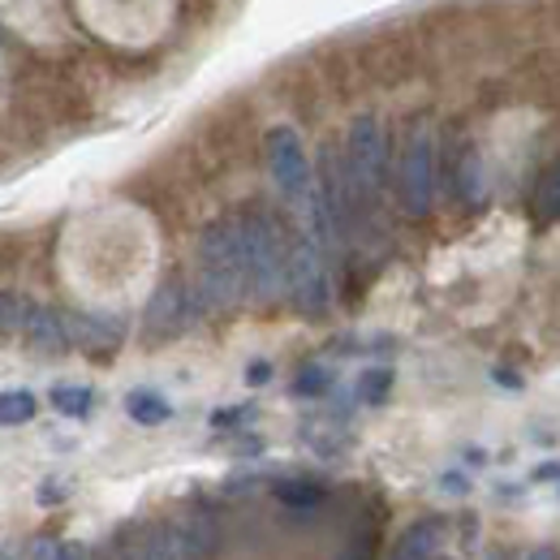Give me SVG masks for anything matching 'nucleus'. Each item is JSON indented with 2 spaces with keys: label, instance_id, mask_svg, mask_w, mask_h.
Listing matches in <instances>:
<instances>
[{
  "label": "nucleus",
  "instance_id": "obj_28",
  "mask_svg": "<svg viewBox=\"0 0 560 560\" xmlns=\"http://www.w3.org/2000/svg\"><path fill=\"white\" fill-rule=\"evenodd\" d=\"M488 560H509V557H504V552H500V548H495V552H488Z\"/></svg>",
  "mask_w": 560,
  "mask_h": 560
},
{
  "label": "nucleus",
  "instance_id": "obj_10",
  "mask_svg": "<svg viewBox=\"0 0 560 560\" xmlns=\"http://www.w3.org/2000/svg\"><path fill=\"white\" fill-rule=\"evenodd\" d=\"M440 535H444L440 517H419V522H410L401 530V539H397V548H393L388 560H431L435 548H440Z\"/></svg>",
  "mask_w": 560,
  "mask_h": 560
},
{
  "label": "nucleus",
  "instance_id": "obj_26",
  "mask_svg": "<svg viewBox=\"0 0 560 560\" xmlns=\"http://www.w3.org/2000/svg\"><path fill=\"white\" fill-rule=\"evenodd\" d=\"M522 560H557V548H552V544H544V548H530V552H526Z\"/></svg>",
  "mask_w": 560,
  "mask_h": 560
},
{
  "label": "nucleus",
  "instance_id": "obj_18",
  "mask_svg": "<svg viewBox=\"0 0 560 560\" xmlns=\"http://www.w3.org/2000/svg\"><path fill=\"white\" fill-rule=\"evenodd\" d=\"M560 208V173L557 168H544L539 186H535V220L539 224H552Z\"/></svg>",
  "mask_w": 560,
  "mask_h": 560
},
{
  "label": "nucleus",
  "instance_id": "obj_11",
  "mask_svg": "<svg viewBox=\"0 0 560 560\" xmlns=\"http://www.w3.org/2000/svg\"><path fill=\"white\" fill-rule=\"evenodd\" d=\"M139 560H195V552H190V544L182 539L177 522H164V526H151V530H147V539H142V548H139Z\"/></svg>",
  "mask_w": 560,
  "mask_h": 560
},
{
  "label": "nucleus",
  "instance_id": "obj_14",
  "mask_svg": "<svg viewBox=\"0 0 560 560\" xmlns=\"http://www.w3.org/2000/svg\"><path fill=\"white\" fill-rule=\"evenodd\" d=\"M52 410L66 415V419H91L95 393L91 388H78V384H61V388H52Z\"/></svg>",
  "mask_w": 560,
  "mask_h": 560
},
{
  "label": "nucleus",
  "instance_id": "obj_19",
  "mask_svg": "<svg viewBox=\"0 0 560 560\" xmlns=\"http://www.w3.org/2000/svg\"><path fill=\"white\" fill-rule=\"evenodd\" d=\"M332 384H337V375H332L328 366L311 362V366L298 371V380H293V397H324V393H332Z\"/></svg>",
  "mask_w": 560,
  "mask_h": 560
},
{
  "label": "nucleus",
  "instance_id": "obj_3",
  "mask_svg": "<svg viewBox=\"0 0 560 560\" xmlns=\"http://www.w3.org/2000/svg\"><path fill=\"white\" fill-rule=\"evenodd\" d=\"M341 168H346V182H350V199H366V203L380 199L384 177H388V142H384L380 117L362 113L350 121Z\"/></svg>",
  "mask_w": 560,
  "mask_h": 560
},
{
  "label": "nucleus",
  "instance_id": "obj_30",
  "mask_svg": "<svg viewBox=\"0 0 560 560\" xmlns=\"http://www.w3.org/2000/svg\"><path fill=\"white\" fill-rule=\"evenodd\" d=\"M431 560H448V557H440V552H435V557H431Z\"/></svg>",
  "mask_w": 560,
  "mask_h": 560
},
{
  "label": "nucleus",
  "instance_id": "obj_5",
  "mask_svg": "<svg viewBox=\"0 0 560 560\" xmlns=\"http://www.w3.org/2000/svg\"><path fill=\"white\" fill-rule=\"evenodd\" d=\"M284 293L293 298V306L302 315H324L332 302V277H328V255L315 237L298 233V242L289 246L284 259Z\"/></svg>",
  "mask_w": 560,
  "mask_h": 560
},
{
  "label": "nucleus",
  "instance_id": "obj_27",
  "mask_svg": "<svg viewBox=\"0 0 560 560\" xmlns=\"http://www.w3.org/2000/svg\"><path fill=\"white\" fill-rule=\"evenodd\" d=\"M539 483H557V462H544V470H535Z\"/></svg>",
  "mask_w": 560,
  "mask_h": 560
},
{
  "label": "nucleus",
  "instance_id": "obj_21",
  "mask_svg": "<svg viewBox=\"0 0 560 560\" xmlns=\"http://www.w3.org/2000/svg\"><path fill=\"white\" fill-rule=\"evenodd\" d=\"M462 199L483 203V164H479L475 151H466V160H462Z\"/></svg>",
  "mask_w": 560,
  "mask_h": 560
},
{
  "label": "nucleus",
  "instance_id": "obj_20",
  "mask_svg": "<svg viewBox=\"0 0 560 560\" xmlns=\"http://www.w3.org/2000/svg\"><path fill=\"white\" fill-rule=\"evenodd\" d=\"M388 388H393V371H388V366H371V371H362V380H358V397H362L366 406H380V401L388 397Z\"/></svg>",
  "mask_w": 560,
  "mask_h": 560
},
{
  "label": "nucleus",
  "instance_id": "obj_6",
  "mask_svg": "<svg viewBox=\"0 0 560 560\" xmlns=\"http://www.w3.org/2000/svg\"><path fill=\"white\" fill-rule=\"evenodd\" d=\"M264 151H268V168L277 177L280 195L298 208L311 195V155L302 147V135L293 126H272L264 135Z\"/></svg>",
  "mask_w": 560,
  "mask_h": 560
},
{
  "label": "nucleus",
  "instance_id": "obj_8",
  "mask_svg": "<svg viewBox=\"0 0 560 560\" xmlns=\"http://www.w3.org/2000/svg\"><path fill=\"white\" fill-rule=\"evenodd\" d=\"M22 337L26 346L44 358H66L70 353V332H66V319L52 311V306H31L26 311V324H22Z\"/></svg>",
  "mask_w": 560,
  "mask_h": 560
},
{
  "label": "nucleus",
  "instance_id": "obj_13",
  "mask_svg": "<svg viewBox=\"0 0 560 560\" xmlns=\"http://www.w3.org/2000/svg\"><path fill=\"white\" fill-rule=\"evenodd\" d=\"M284 509H298V513H311V509H319L324 504V488L319 483H306V479H280L277 488H272Z\"/></svg>",
  "mask_w": 560,
  "mask_h": 560
},
{
  "label": "nucleus",
  "instance_id": "obj_24",
  "mask_svg": "<svg viewBox=\"0 0 560 560\" xmlns=\"http://www.w3.org/2000/svg\"><path fill=\"white\" fill-rule=\"evenodd\" d=\"M250 419V406H237V410H215L211 415V427L220 431V427H237V422H246Z\"/></svg>",
  "mask_w": 560,
  "mask_h": 560
},
{
  "label": "nucleus",
  "instance_id": "obj_17",
  "mask_svg": "<svg viewBox=\"0 0 560 560\" xmlns=\"http://www.w3.org/2000/svg\"><path fill=\"white\" fill-rule=\"evenodd\" d=\"M35 410H39L35 393H26V388L0 393V427H22V422L35 419Z\"/></svg>",
  "mask_w": 560,
  "mask_h": 560
},
{
  "label": "nucleus",
  "instance_id": "obj_29",
  "mask_svg": "<svg viewBox=\"0 0 560 560\" xmlns=\"http://www.w3.org/2000/svg\"><path fill=\"white\" fill-rule=\"evenodd\" d=\"M0 560H18V557H13V552H0Z\"/></svg>",
  "mask_w": 560,
  "mask_h": 560
},
{
  "label": "nucleus",
  "instance_id": "obj_16",
  "mask_svg": "<svg viewBox=\"0 0 560 560\" xmlns=\"http://www.w3.org/2000/svg\"><path fill=\"white\" fill-rule=\"evenodd\" d=\"M31 560H104L95 548H82V544H61L57 535H39L31 544Z\"/></svg>",
  "mask_w": 560,
  "mask_h": 560
},
{
  "label": "nucleus",
  "instance_id": "obj_1",
  "mask_svg": "<svg viewBox=\"0 0 560 560\" xmlns=\"http://www.w3.org/2000/svg\"><path fill=\"white\" fill-rule=\"evenodd\" d=\"M199 298L211 311H233L246 298V242L237 215L211 220L199 237Z\"/></svg>",
  "mask_w": 560,
  "mask_h": 560
},
{
  "label": "nucleus",
  "instance_id": "obj_23",
  "mask_svg": "<svg viewBox=\"0 0 560 560\" xmlns=\"http://www.w3.org/2000/svg\"><path fill=\"white\" fill-rule=\"evenodd\" d=\"M66 495H70V488H66V483H57V479H48V483H44V488L35 491V500H39V504H44V509H48V504H61V500H66Z\"/></svg>",
  "mask_w": 560,
  "mask_h": 560
},
{
  "label": "nucleus",
  "instance_id": "obj_22",
  "mask_svg": "<svg viewBox=\"0 0 560 560\" xmlns=\"http://www.w3.org/2000/svg\"><path fill=\"white\" fill-rule=\"evenodd\" d=\"M337 560H375V535H371V526H358L350 539H346V548H341Z\"/></svg>",
  "mask_w": 560,
  "mask_h": 560
},
{
  "label": "nucleus",
  "instance_id": "obj_9",
  "mask_svg": "<svg viewBox=\"0 0 560 560\" xmlns=\"http://www.w3.org/2000/svg\"><path fill=\"white\" fill-rule=\"evenodd\" d=\"M66 332H70V346L78 341L86 353H113L126 337L121 319H113V315H70Z\"/></svg>",
  "mask_w": 560,
  "mask_h": 560
},
{
  "label": "nucleus",
  "instance_id": "obj_7",
  "mask_svg": "<svg viewBox=\"0 0 560 560\" xmlns=\"http://www.w3.org/2000/svg\"><path fill=\"white\" fill-rule=\"evenodd\" d=\"M190 315H195V306H190L186 284H182V277H168L151 293L147 315H142V337H147V346H164V341L182 337V332L190 328Z\"/></svg>",
  "mask_w": 560,
  "mask_h": 560
},
{
  "label": "nucleus",
  "instance_id": "obj_15",
  "mask_svg": "<svg viewBox=\"0 0 560 560\" xmlns=\"http://www.w3.org/2000/svg\"><path fill=\"white\" fill-rule=\"evenodd\" d=\"M26 311H31V302H26L22 293L0 289V346H4V341H13V337H22Z\"/></svg>",
  "mask_w": 560,
  "mask_h": 560
},
{
  "label": "nucleus",
  "instance_id": "obj_12",
  "mask_svg": "<svg viewBox=\"0 0 560 560\" xmlns=\"http://www.w3.org/2000/svg\"><path fill=\"white\" fill-rule=\"evenodd\" d=\"M126 415L139 422V427H160V422L173 419V406L160 393H151V388H135L126 397Z\"/></svg>",
  "mask_w": 560,
  "mask_h": 560
},
{
  "label": "nucleus",
  "instance_id": "obj_4",
  "mask_svg": "<svg viewBox=\"0 0 560 560\" xmlns=\"http://www.w3.org/2000/svg\"><path fill=\"white\" fill-rule=\"evenodd\" d=\"M431 199H435V139L427 121H415L397 160V203L410 220H427Z\"/></svg>",
  "mask_w": 560,
  "mask_h": 560
},
{
  "label": "nucleus",
  "instance_id": "obj_2",
  "mask_svg": "<svg viewBox=\"0 0 560 560\" xmlns=\"http://www.w3.org/2000/svg\"><path fill=\"white\" fill-rule=\"evenodd\" d=\"M242 242H246V293H255L264 306L284 298V259L289 246L280 237L272 211H246L242 215Z\"/></svg>",
  "mask_w": 560,
  "mask_h": 560
},
{
  "label": "nucleus",
  "instance_id": "obj_25",
  "mask_svg": "<svg viewBox=\"0 0 560 560\" xmlns=\"http://www.w3.org/2000/svg\"><path fill=\"white\" fill-rule=\"evenodd\" d=\"M268 380H272V362H250V366H246V384H250V388H259V384H268Z\"/></svg>",
  "mask_w": 560,
  "mask_h": 560
}]
</instances>
